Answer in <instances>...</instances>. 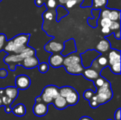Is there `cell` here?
I'll return each instance as SVG.
<instances>
[{
    "mask_svg": "<svg viewBox=\"0 0 121 120\" xmlns=\"http://www.w3.org/2000/svg\"><path fill=\"white\" fill-rule=\"evenodd\" d=\"M29 39V34H19L13 38L6 41L3 50L8 54H20L28 46Z\"/></svg>",
    "mask_w": 121,
    "mask_h": 120,
    "instance_id": "obj_1",
    "label": "cell"
},
{
    "mask_svg": "<svg viewBox=\"0 0 121 120\" xmlns=\"http://www.w3.org/2000/svg\"><path fill=\"white\" fill-rule=\"evenodd\" d=\"M113 93L111 88V83L106 80L102 86L99 88H96V91L95 92L94 98L96 99L98 103L101 105L106 104L113 98Z\"/></svg>",
    "mask_w": 121,
    "mask_h": 120,
    "instance_id": "obj_2",
    "label": "cell"
},
{
    "mask_svg": "<svg viewBox=\"0 0 121 120\" xmlns=\"http://www.w3.org/2000/svg\"><path fill=\"white\" fill-rule=\"evenodd\" d=\"M23 59H24V57L21 53H20V54L11 53V54H7L4 57V62L6 64L9 65V69L11 71H15L16 66L20 65L21 62L23 61Z\"/></svg>",
    "mask_w": 121,
    "mask_h": 120,
    "instance_id": "obj_3",
    "label": "cell"
},
{
    "mask_svg": "<svg viewBox=\"0 0 121 120\" xmlns=\"http://www.w3.org/2000/svg\"><path fill=\"white\" fill-rule=\"evenodd\" d=\"M84 55L88 57H81L82 59V64L83 65V66L84 68H88L90 67L93 61L95 60L98 57H99L101 54L100 52H99L96 50H89L86 51L85 52L82 53Z\"/></svg>",
    "mask_w": 121,
    "mask_h": 120,
    "instance_id": "obj_4",
    "label": "cell"
},
{
    "mask_svg": "<svg viewBox=\"0 0 121 120\" xmlns=\"http://www.w3.org/2000/svg\"><path fill=\"white\" fill-rule=\"evenodd\" d=\"M15 83H16V87L18 90L24 91L30 87L31 84V81L30 79L27 75L22 74V75L17 76L16 77Z\"/></svg>",
    "mask_w": 121,
    "mask_h": 120,
    "instance_id": "obj_5",
    "label": "cell"
},
{
    "mask_svg": "<svg viewBox=\"0 0 121 120\" xmlns=\"http://www.w3.org/2000/svg\"><path fill=\"white\" fill-rule=\"evenodd\" d=\"M45 50L51 53H61L64 49V44L53 40L48 42L45 46Z\"/></svg>",
    "mask_w": 121,
    "mask_h": 120,
    "instance_id": "obj_6",
    "label": "cell"
},
{
    "mask_svg": "<svg viewBox=\"0 0 121 120\" xmlns=\"http://www.w3.org/2000/svg\"><path fill=\"white\" fill-rule=\"evenodd\" d=\"M33 112L37 117H43L48 112V105L44 103L43 102L35 103L33 108Z\"/></svg>",
    "mask_w": 121,
    "mask_h": 120,
    "instance_id": "obj_7",
    "label": "cell"
},
{
    "mask_svg": "<svg viewBox=\"0 0 121 120\" xmlns=\"http://www.w3.org/2000/svg\"><path fill=\"white\" fill-rule=\"evenodd\" d=\"M39 63L40 62L38 57L35 55H33L24 58L23 61L21 62L20 65H21L26 69H32L35 67H38Z\"/></svg>",
    "mask_w": 121,
    "mask_h": 120,
    "instance_id": "obj_8",
    "label": "cell"
},
{
    "mask_svg": "<svg viewBox=\"0 0 121 120\" xmlns=\"http://www.w3.org/2000/svg\"><path fill=\"white\" fill-rule=\"evenodd\" d=\"M77 63H82V59L80 54L77 52H72L64 57L63 66H67Z\"/></svg>",
    "mask_w": 121,
    "mask_h": 120,
    "instance_id": "obj_9",
    "label": "cell"
},
{
    "mask_svg": "<svg viewBox=\"0 0 121 120\" xmlns=\"http://www.w3.org/2000/svg\"><path fill=\"white\" fill-rule=\"evenodd\" d=\"M64 56L61 53H52L49 58V64L53 68L63 66Z\"/></svg>",
    "mask_w": 121,
    "mask_h": 120,
    "instance_id": "obj_10",
    "label": "cell"
},
{
    "mask_svg": "<svg viewBox=\"0 0 121 120\" xmlns=\"http://www.w3.org/2000/svg\"><path fill=\"white\" fill-rule=\"evenodd\" d=\"M82 74L86 79L89 81H95L96 79L101 76V73H99L98 71H96L91 66L85 68Z\"/></svg>",
    "mask_w": 121,
    "mask_h": 120,
    "instance_id": "obj_11",
    "label": "cell"
},
{
    "mask_svg": "<svg viewBox=\"0 0 121 120\" xmlns=\"http://www.w3.org/2000/svg\"><path fill=\"white\" fill-rule=\"evenodd\" d=\"M84 69L85 68L83 66L82 63H77L74 64L65 66L66 71L72 75H81L84 71Z\"/></svg>",
    "mask_w": 121,
    "mask_h": 120,
    "instance_id": "obj_12",
    "label": "cell"
},
{
    "mask_svg": "<svg viewBox=\"0 0 121 120\" xmlns=\"http://www.w3.org/2000/svg\"><path fill=\"white\" fill-rule=\"evenodd\" d=\"M64 44V49L62 51L61 54L65 57L70 53L77 52V47L75 45V42L74 39H70L65 42Z\"/></svg>",
    "mask_w": 121,
    "mask_h": 120,
    "instance_id": "obj_13",
    "label": "cell"
},
{
    "mask_svg": "<svg viewBox=\"0 0 121 120\" xmlns=\"http://www.w3.org/2000/svg\"><path fill=\"white\" fill-rule=\"evenodd\" d=\"M109 51L110 52L108 55V65L111 66L113 64L121 62V50L111 49Z\"/></svg>",
    "mask_w": 121,
    "mask_h": 120,
    "instance_id": "obj_14",
    "label": "cell"
},
{
    "mask_svg": "<svg viewBox=\"0 0 121 120\" xmlns=\"http://www.w3.org/2000/svg\"><path fill=\"white\" fill-rule=\"evenodd\" d=\"M43 92L44 93H45L47 95L52 98V99H55L58 95H60L59 88L56 86H54V85H49V86H45L43 88Z\"/></svg>",
    "mask_w": 121,
    "mask_h": 120,
    "instance_id": "obj_15",
    "label": "cell"
},
{
    "mask_svg": "<svg viewBox=\"0 0 121 120\" xmlns=\"http://www.w3.org/2000/svg\"><path fill=\"white\" fill-rule=\"evenodd\" d=\"M52 104L57 110H65L69 106L66 101L65 98H64L61 95H58L57 98H55L53 100Z\"/></svg>",
    "mask_w": 121,
    "mask_h": 120,
    "instance_id": "obj_16",
    "label": "cell"
},
{
    "mask_svg": "<svg viewBox=\"0 0 121 120\" xmlns=\"http://www.w3.org/2000/svg\"><path fill=\"white\" fill-rule=\"evenodd\" d=\"M65 99L69 106H74L78 103L79 100V95L78 92L74 89L65 98Z\"/></svg>",
    "mask_w": 121,
    "mask_h": 120,
    "instance_id": "obj_17",
    "label": "cell"
},
{
    "mask_svg": "<svg viewBox=\"0 0 121 120\" xmlns=\"http://www.w3.org/2000/svg\"><path fill=\"white\" fill-rule=\"evenodd\" d=\"M111 42L106 38L101 40L96 45V50L101 54L107 52L108 51L111 50Z\"/></svg>",
    "mask_w": 121,
    "mask_h": 120,
    "instance_id": "obj_18",
    "label": "cell"
},
{
    "mask_svg": "<svg viewBox=\"0 0 121 120\" xmlns=\"http://www.w3.org/2000/svg\"><path fill=\"white\" fill-rule=\"evenodd\" d=\"M11 112L15 116L21 117H23L26 114V108L23 104L19 103V104H17L16 105H15L12 108Z\"/></svg>",
    "mask_w": 121,
    "mask_h": 120,
    "instance_id": "obj_19",
    "label": "cell"
},
{
    "mask_svg": "<svg viewBox=\"0 0 121 120\" xmlns=\"http://www.w3.org/2000/svg\"><path fill=\"white\" fill-rule=\"evenodd\" d=\"M4 93L6 96L14 101L18 95V89L16 86H7L4 88Z\"/></svg>",
    "mask_w": 121,
    "mask_h": 120,
    "instance_id": "obj_20",
    "label": "cell"
},
{
    "mask_svg": "<svg viewBox=\"0 0 121 120\" xmlns=\"http://www.w3.org/2000/svg\"><path fill=\"white\" fill-rule=\"evenodd\" d=\"M56 12H57V16H56V21L57 22H59L62 18L68 15V11L65 8V6L58 5L56 7Z\"/></svg>",
    "mask_w": 121,
    "mask_h": 120,
    "instance_id": "obj_21",
    "label": "cell"
},
{
    "mask_svg": "<svg viewBox=\"0 0 121 120\" xmlns=\"http://www.w3.org/2000/svg\"><path fill=\"white\" fill-rule=\"evenodd\" d=\"M108 18L112 21H121V11L110 8Z\"/></svg>",
    "mask_w": 121,
    "mask_h": 120,
    "instance_id": "obj_22",
    "label": "cell"
},
{
    "mask_svg": "<svg viewBox=\"0 0 121 120\" xmlns=\"http://www.w3.org/2000/svg\"><path fill=\"white\" fill-rule=\"evenodd\" d=\"M108 0H92L91 8L93 9H102L106 7Z\"/></svg>",
    "mask_w": 121,
    "mask_h": 120,
    "instance_id": "obj_23",
    "label": "cell"
},
{
    "mask_svg": "<svg viewBox=\"0 0 121 120\" xmlns=\"http://www.w3.org/2000/svg\"><path fill=\"white\" fill-rule=\"evenodd\" d=\"M74 90V88L71 86H62L61 88H59V94L60 95L64 98H66Z\"/></svg>",
    "mask_w": 121,
    "mask_h": 120,
    "instance_id": "obj_24",
    "label": "cell"
},
{
    "mask_svg": "<svg viewBox=\"0 0 121 120\" xmlns=\"http://www.w3.org/2000/svg\"><path fill=\"white\" fill-rule=\"evenodd\" d=\"M96 59V62H97L98 64H99L102 69L106 67V66L108 65V61L107 57H104V56L100 55V56L98 57Z\"/></svg>",
    "mask_w": 121,
    "mask_h": 120,
    "instance_id": "obj_25",
    "label": "cell"
},
{
    "mask_svg": "<svg viewBox=\"0 0 121 120\" xmlns=\"http://www.w3.org/2000/svg\"><path fill=\"white\" fill-rule=\"evenodd\" d=\"M109 66H110L111 71L114 74H116V75H120L121 74V62L113 64H112V65H111Z\"/></svg>",
    "mask_w": 121,
    "mask_h": 120,
    "instance_id": "obj_26",
    "label": "cell"
},
{
    "mask_svg": "<svg viewBox=\"0 0 121 120\" xmlns=\"http://www.w3.org/2000/svg\"><path fill=\"white\" fill-rule=\"evenodd\" d=\"M40 97L41 98V100H42V101L44 103H45V104H47V105H50V104H52V102H53V100L54 99H52V98H50V96H48V95H47L45 93H44L43 92H42V93L40 94Z\"/></svg>",
    "mask_w": 121,
    "mask_h": 120,
    "instance_id": "obj_27",
    "label": "cell"
},
{
    "mask_svg": "<svg viewBox=\"0 0 121 120\" xmlns=\"http://www.w3.org/2000/svg\"><path fill=\"white\" fill-rule=\"evenodd\" d=\"M38 68L41 74H45L49 70V65L46 62H42V63H39Z\"/></svg>",
    "mask_w": 121,
    "mask_h": 120,
    "instance_id": "obj_28",
    "label": "cell"
},
{
    "mask_svg": "<svg viewBox=\"0 0 121 120\" xmlns=\"http://www.w3.org/2000/svg\"><path fill=\"white\" fill-rule=\"evenodd\" d=\"M44 4L46 5V7L48 9L56 8V7L57 6V3L56 0H45Z\"/></svg>",
    "mask_w": 121,
    "mask_h": 120,
    "instance_id": "obj_29",
    "label": "cell"
},
{
    "mask_svg": "<svg viewBox=\"0 0 121 120\" xmlns=\"http://www.w3.org/2000/svg\"><path fill=\"white\" fill-rule=\"evenodd\" d=\"M111 31L114 33L116 30H118L121 29V21H112L111 24L109 27Z\"/></svg>",
    "mask_w": 121,
    "mask_h": 120,
    "instance_id": "obj_30",
    "label": "cell"
},
{
    "mask_svg": "<svg viewBox=\"0 0 121 120\" xmlns=\"http://www.w3.org/2000/svg\"><path fill=\"white\" fill-rule=\"evenodd\" d=\"M112 21H111L108 18H100V25L101 26V28L103 27H110Z\"/></svg>",
    "mask_w": 121,
    "mask_h": 120,
    "instance_id": "obj_31",
    "label": "cell"
},
{
    "mask_svg": "<svg viewBox=\"0 0 121 120\" xmlns=\"http://www.w3.org/2000/svg\"><path fill=\"white\" fill-rule=\"evenodd\" d=\"M95 95V92L93 91L91 89H87L84 92V94H83V96H84V98L86 100H89L94 95Z\"/></svg>",
    "mask_w": 121,
    "mask_h": 120,
    "instance_id": "obj_32",
    "label": "cell"
},
{
    "mask_svg": "<svg viewBox=\"0 0 121 120\" xmlns=\"http://www.w3.org/2000/svg\"><path fill=\"white\" fill-rule=\"evenodd\" d=\"M106 79L102 77V76H99L98 79H96L95 81H94V86L96 88H100L101 86H103V84L104 83V82L106 81Z\"/></svg>",
    "mask_w": 121,
    "mask_h": 120,
    "instance_id": "obj_33",
    "label": "cell"
},
{
    "mask_svg": "<svg viewBox=\"0 0 121 120\" xmlns=\"http://www.w3.org/2000/svg\"><path fill=\"white\" fill-rule=\"evenodd\" d=\"M1 99H2L4 107V106H11V105L13 103V100H11V98H9L6 95H4L3 96H1Z\"/></svg>",
    "mask_w": 121,
    "mask_h": 120,
    "instance_id": "obj_34",
    "label": "cell"
},
{
    "mask_svg": "<svg viewBox=\"0 0 121 120\" xmlns=\"http://www.w3.org/2000/svg\"><path fill=\"white\" fill-rule=\"evenodd\" d=\"M89 102L90 107L91 108H93V109H96V108H99L100 106V104L98 103V101L96 100V99L94 98V95L89 100Z\"/></svg>",
    "mask_w": 121,
    "mask_h": 120,
    "instance_id": "obj_35",
    "label": "cell"
},
{
    "mask_svg": "<svg viewBox=\"0 0 121 120\" xmlns=\"http://www.w3.org/2000/svg\"><path fill=\"white\" fill-rule=\"evenodd\" d=\"M6 37L4 33H0V52L4 50V45L6 42Z\"/></svg>",
    "mask_w": 121,
    "mask_h": 120,
    "instance_id": "obj_36",
    "label": "cell"
},
{
    "mask_svg": "<svg viewBox=\"0 0 121 120\" xmlns=\"http://www.w3.org/2000/svg\"><path fill=\"white\" fill-rule=\"evenodd\" d=\"M43 17L45 20L46 21H52L53 19V13L50 10H47L43 14Z\"/></svg>",
    "mask_w": 121,
    "mask_h": 120,
    "instance_id": "obj_37",
    "label": "cell"
},
{
    "mask_svg": "<svg viewBox=\"0 0 121 120\" xmlns=\"http://www.w3.org/2000/svg\"><path fill=\"white\" fill-rule=\"evenodd\" d=\"M77 0H67L65 6L67 8H73L75 5H77Z\"/></svg>",
    "mask_w": 121,
    "mask_h": 120,
    "instance_id": "obj_38",
    "label": "cell"
},
{
    "mask_svg": "<svg viewBox=\"0 0 121 120\" xmlns=\"http://www.w3.org/2000/svg\"><path fill=\"white\" fill-rule=\"evenodd\" d=\"M121 108H118L115 112V113H114V119H115V120H121Z\"/></svg>",
    "mask_w": 121,
    "mask_h": 120,
    "instance_id": "obj_39",
    "label": "cell"
},
{
    "mask_svg": "<svg viewBox=\"0 0 121 120\" xmlns=\"http://www.w3.org/2000/svg\"><path fill=\"white\" fill-rule=\"evenodd\" d=\"M101 32H102V33H104L105 35H109V34L111 35V33H112L108 27H103V28H101Z\"/></svg>",
    "mask_w": 121,
    "mask_h": 120,
    "instance_id": "obj_40",
    "label": "cell"
},
{
    "mask_svg": "<svg viewBox=\"0 0 121 120\" xmlns=\"http://www.w3.org/2000/svg\"><path fill=\"white\" fill-rule=\"evenodd\" d=\"M8 75V72L6 69H0V78L1 79H5Z\"/></svg>",
    "mask_w": 121,
    "mask_h": 120,
    "instance_id": "obj_41",
    "label": "cell"
},
{
    "mask_svg": "<svg viewBox=\"0 0 121 120\" xmlns=\"http://www.w3.org/2000/svg\"><path fill=\"white\" fill-rule=\"evenodd\" d=\"M113 36L117 40H121V30H116L113 33Z\"/></svg>",
    "mask_w": 121,
    "mask_h": 120,
    "instance_id": "obj_42",
    "label": "cell"
},
{
    "mask_svg": "<svg viewBox=\"0 0 121 120\" xmlns=\"http://www.w3.org/2000/svg\"><path fill=\"white\" fill-rule=\"evenodd\" d=\"M45 3V0H35V4L38 6V7H40L42 6Z\"/></svg>",
    "mask_w": 121,
    "mask_h": 120,
    "instance_id": "obj_43",
    "label": "cell"
},
{
    "mask_svg": "<svg viewBox=\"0 0 121 120\" xmlns=\"http://www.w3.org/2000/svg\"><path fill=\"white\" fill-rule=\"evenodd\" d=\"M4 111H5L6 113L10 114V113H11L12 108H11V106H4Z\"/></svg>",
    "mask_w": 121,
    "mask_h": 120,
    "instance_id": "obj_44",
    "label": "cell"
},
{
    "mask_svg": "<svg viewBox=\"0 0 121 120\" xmlns=\"http://www.w3.org/2000/svg\"><path fill=\"white\" fill-rule=\"evenodd\" d=\"M79 120H94L92 118H91L90 117H89V116H83V117H82Z\"/></svg>",
    "mask_w": 121,
    "mask_h": 120,
    "instance_id": "obj_45",
    "label": "cell"
},
{
    "mask_svg": "<svg viewBox=\"0 0 121 120\" xmlns=\"http://www.w3.org/2000/svg\"><path fill=\"white\" fill-rule=\"evenodd\" d=\"M67 0H58L59 4H60V5H61V6H65V4H66V2H67Z\"/></svg>",
    "mask_w": 121,
    "mask_h": 120,
    "instance_id": "obj_46",
    "label": "cell"
},
{
    "mask_svg": "<svg viewBox=\"0 0 121 120\" xmlns=\"http://www.w3.org/2000/svg\"><path fill=\"white\" fill-rule=\"evenodd\" d=\"M77 4H79V5H81V4L83 3L84 0H77Z\"/></svg>",
    "mask_w": 121,
    "mask_h": 120,
    "instance_id": "obj_47",
    "label": "cell"
},
{
    "mask_svg": "<svg viewBox=\"0 0 121 120\" xmlns=\"http://www.w3.org/2000/svg\"><path fill=\"white\" fill-rule=\"evenodd\" d=\"M2 106H3V102H2L1 97H0V107H2Z\"/></svg>",
    "mask_w": 121,
    "mask_h": 120,
    "instance_id": "obj_48",
    "label": "cell"
},
{
    "mask_svg": "<svg viewBox=\"0 0 121 120\" xmlns=\"http://www.w3.org/2000/svg\"><path fill=\"white\" fill-rule=\"evenodd\" d=\"M112 120L111 119H108V120Z\"/></svg>",
    "mask_w": 121,
    "mask_h": 120,
    "instance_id": "obj_49",
    "label": "cell"
},
{
    "mask_svg": "<svg viewBox=\"0 0 121 120\" xmlns=\"http://www.w3.org/2000/svg\"><path fill=\"white\" fill-rule=\"evenodd\" d=\"M1 1H2V0H0V2H1Z\"/></svg>",
    "mask_w": 121,
    "mask_h": 120,
    "instance_id": "obj_50",
    "label": "cell"
}]
</instances>
